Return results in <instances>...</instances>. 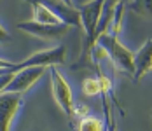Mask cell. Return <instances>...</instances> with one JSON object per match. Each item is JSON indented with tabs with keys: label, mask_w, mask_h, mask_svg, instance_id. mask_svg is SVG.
<instances>
[{
	"label": "cell",
	"mask_w": 152,
	"mask_h": 131,
	"mask_svg": "<svg viewBox=\"0 0 152 131\" xmlns=\"http://www.w3.org/2000/svg\"><path fill=\"white\" fill-rule=\"evenodd\" d=\"M79 131H105V122L89 116L79 121Z\"/></svg>",
	"instance_id": "obj_13"
},
{
	"label": "cell",
	"mask_w": 152,
	"mask_h": 131,
	"mask_svg": "<svg viewBox=\"0 0 152 131\" xmlns=\"http://www.w3.org/2000/svg\"><path fill=\"white\" fill-rule=\"evenodd\" d=\"M49 68H44V67H37V68H25V70H19V72L14 73L11 84L5 87L4 93H11V94H23L30 89L44 73Z\"/></svg>",
	"instance_id": "obj_5"
},
{
	"label": "cell",
	"mask_w": 152,
	"mask_h": 131,
	"mask_svg": "<svg viewBox=\"0 0 152 131\" xmlns=\"http://www.w3.org/2000/svg\"><path fill=\"white\" fill-rule=\"evenodd\" d=\"M74 5H80V25L86 33V47H84V54L91 56V49L96 45L94 40V33L96 26L100 23V18L103 12L105 2L103 0H91V2H72Z\"/></svg>",
	"instance_id": "obj_1"
},
{
	"label": "cell",
	"mask_w": 152,
	"mask_h": 131,
	"mask_svg": "<svg viewBox=\"0 0 152 131\" xmlns=\"http://www.w3.org/2000/svg\"><path fill=\"white\" fill-rule=\"evenodd\" d=\"M9 39H11V37H9V33H7V30L0 25V44L9 42Z\"/></svg>",
	"instance_id": "obj_17"
},
{
	"label": "cell",
	"mask_w": 152,
	"mask_h": 131,
	"mask_svg": "<svg viewBox=\"0 0 152 131\" xmlns=\"http://www.w3.org/2000/svg\"><path fill=\"white\" fill-rule=\"evenodd\" d=\"M124 11H126V4L119 0V2L115 4V11H114V21H112V28H110V35H114V37H117V35H119V31L122 30Z\"/></svg>",
	"instance_id": "obj_12"
},
{
	"label": "cell",
	"mask_w": 152,
	"mask_h": 131,
	"mask_svg": "<svg viewBox=\"0 0 152 131\" xmlns=\"http://www.w3.org/2000/svg\"><path fill=\"white\" fill-rule=\"evenodd\" d=\"M31 7H33V19L31 21L40 23V25H51V26L63 25L60 19L53 14V11L46 5V2H31Z\"/></svg>",
	"instance_id": "obj_10"
},
{
	"label": "cell",
	"mask_w": 152,
	"mask_h": 131,
	"mask_svg": "<svg viewBox=\"0 0 152 131\" xmlns=\"http://www.w3.org/2000/svg\"><path fill=\"white\" fill-rule=\"evenodd\" d=\"M46 5L53 11V14L66 26H77L80 28V11L72 2H61V0H49Z\"/></svg>",
	"instance_id": "obj_6"
},
{
	"label": "cell",
	"mask_w": 152,
	"mask_h": 131,
	"mask_svg": "<svg viewBox=\"0 0 152 131\" xmlns=\"http://www.w3.org/2000/svg\"><path fill=\"white\" fill-rule=\"evenodd\" d=\"M21 94H0V131H11V122L21 107Z\"/></svg>",
	"instance_id": "obj_8"
},
{
	"label": "cell",
	"mask_w": 152,
	"mask_h": 131,
	"mask_svg": "<svg viewBox=\"0 0 152 131\" xmlns=\"http://www.w3.org/2000/svg\"><path fill=\"white\" fill-rule=\"evenodd\" d=\"M115 4L117 2H105V7H103V12L100 18V23L96 26V33H94V40L98 44L100 37L108 35L110 28H112V21H114V11H115Z\"/></svg>",
	"instance_id": "obj_11"
},
{
	"label": "cell",
	"mask_w": 152,
	"mask_h": 131,
	"mask_svg": "<svg viewBox=\"0 0 152 131\" xmlns=\"http://www.w3.org/2000/svg\"><path fill=\"white\" fill-rule=\"evenodd\" d=\"M74 116H77L79 119L89 117V107L86 103H77V105H74Z\"/></svg>",
	"instance_id": "obj_15"
},
{
	"label": "cell",
	"mask_w": 152,
	"mask_h": 131,
	"mask_svg": "<svg viewBox=\"0 0 152 131\" xmlns=\"http://www.w3.org/2000/svg\"><path fill=\"white\" fill-rule=\"evenodd\" d=\"M152 70V39H147L145 44L135 54V73L133 81H140L145 73Z\"/></svg>",
	"instance_id": "obj_9"
},
{
	"label": "cell",
	"mask_w": 152,
	"mask_h": 131,
	"mask_svg": "<svg viewBox=\"0 0 152 131\" xmlns=\"http://www.w3.org/2000/svg\"><path fill=\"white\" fill-rule=\"evenodd\" d=\"M12 77H14V73L12 72H7V73H4V75H0V94L5 91V87L11 84Z\"/></svg>",
	"instance_id": "obj_16"
},
{
	"label": "cell",
	"mask_w": 152,
	"mask_h": 131,
	"mask_svg": "<svg viewBox=\"0 0 152 131\" xmlns=\"http://www.w3.org/2000/svg\"><path fill=\"white\" fill-rule=\"evenodd\" d=\"M98 44L107 49L108 59L114 63V67L117 70H121V72L133 77V73H135V54L126 45H122L117 37H114L110 33L103 35V37H100Z\"/></svg>",
	"instance_id": "obj_2"
},
{
	"label": "cell",
	"mask_w": 152,
	"mask_h": 131,
	"mask_svg": "<svg viewBox=\"0 0 152 131\" xmlns=\"http://www.w3.org/2000/svg\"><path fill=\"white\" fill-rule=\"evenodd\" d=\"M49 75H51V86H53L54 102L58 103V107L63 110L65 116L72 117L74 116V94H72V87L68 86L66 79L63 77V73L56 67L49 68Z\"/></svg>",
	"instance_id": "obj_4"
},
{
	"label": "cell",
	"mask_w": 152,
	"mask_h": 131,
	"mask_svg": "<svg viewBox=\"0 0 152 131\" xmlns=\"http://www.w3.org/2000/svg\"><path fill=\"white\" fill-rule=\"evenodd\" d=\"M18 28L21 31H26V33L33 35V37H39L42 40L60 39V37H63L68 31L66 25L51 26V25H40V23H35V21H21V23H18Z\"/></svg>",
	"instance_id": "obj_7"
},
{
	"label": "cell",
	"mask_w": 152,
	"mask_h": 131,
	"mask_svg": "<svg viewBox=\"0 0 152 131\" xmlns=\"http://www.w3.org/2000/svg\"><path fill=\"white\" fill-rule=\"evenodd\" d=\"M82 93L86 94V96H96V94H100V84H98V79H86L84 82H82Z\"/></svg>",
	"instance_id": "obj_14"
},
{
	"label": "cell",
	"mask_w": 152,
	"mask_h": 131,
	"mask_svg": "<svg viewBox=\"0 0 152 131\" xmlns=\"http://www.w3.org/2000/svg\"><path fill=\"white\" fill-rule=\"evenodd\" d=\"M66 59V49L65 45H54V47H49V49H42V51H37L30 54L26 59L16 63L12 72H19V70H25V68H37V67H44V68H51V67H56V65H63Z\"/></svg>",
	"instance_id": "obj_3"
}]
</instances>
